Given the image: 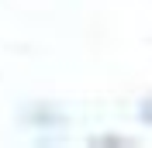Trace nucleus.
<instances>
[{"mask_svg":"<svg viewBox=\"0 0 152 148\" xmlns=\"http://www.w3.org/2000/svg\"><path fill=\"white\" fill-rule=\"evenodd\" d=\"M142 120H145V124H152V96L142 103Z\"/></svg>","mask_w":152,"mask_h":148,"instance_id":"f257e3e1","label":"nucleus"}]
</instances>
